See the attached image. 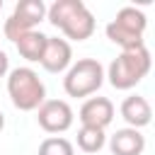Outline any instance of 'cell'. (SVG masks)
I'll list each match as a JSON object with an SVG mask.
<instances>
[{
  "mask_svg": "<svg viewBox=\"0 0 155 155\" xmlns=\"http://www.w3.org/2000/svg\"><path fill=\"white\" fill-rule=\"evenodd\" d=\"M150 65H153L150 51L145 46H138V48H131V51H121L109 63L104 78L109 80V85L114 90H131L150 73Z\"/></svg>",
  "mask_w": 155,
  "mask_h": 155,
  "instance_id": "cell-2",
  "label": "cell"
},
{
  "mask_svg": "<svg viewBox=\"0 0 155 155\" xmlns=\"http://www.w3.org/2000/svg\"><path fill=\"white\" fill-rule=\"evenodd\" d=\"M148 19L140 10L136 7H121L116 12V17L107 24V39L116 46H121V51H131L138 46H145L143 34H145Z\"/></svg>",
  "mask_w": 155,
  "mask_h": 155,
  "instance_id": "cell-4",
  "label": "cell"
},
{
  "mask_svg": "<svg viewBox=\"0 0 155 155\" xmlns=\"http://www.w3.org/2000/svg\"><path fill=\"white\" fill-rule=\"evenodd\" d=\"M46 19L65 34V41H85L94 34V17L82 0H56L46 7Z\"/></svg>",
  "mask_w": 155,
  "mask_h": 155,
  "instance_id": "cell-1",
  "label": "cell"
},
{
  "mask_svg": "<svg viewBox=\"0 0 155 155\" xmlns=\"http://www.w3.org/2000/svg\"><path fill=\"white\" fill-rule=\"evenodd\" d=\"M36 121L46 133H65L73 126L75 114L65 99H44L36 109Z\"/></svg>",
  "mask_w": 155,
  "mask_h": 155,
  "instance_id": "cell-7",
  "label": "cell"
},
{
  "mask_svg": "<svg viewBox=\"0 0 155 155\" xmlns=\"http://www.w3.org/2000/svg\"><path fill=\"white\" fill-rule=\"evenodd\" d=\"M7 94L15 109L19 111H36L46 99V87L36 70L22 65L7 73Z\"/></svg>",
  "mask_w": 155,
  "mask_h": 155,
  "instance_id": "cell-3",
  "label": "cell"
},
{
  "mask_svg": "<svg viewBox=\"0 0 155 155\" xmlns=\"http://www.w3.org/2000/svg\"><path fill=\"white\" fill-rule=\"evenodd\" d=\"M107 145V136L102 128H92V126H82L78 131V148L82 153H99Z\"/></svg>",
  "mask_w": 155,
  "mask_h": 155,
  "instance_id": "cell-13",
  "label": "cell"
},
{
  "mask_svg": "<svg viewBox=\"0 0 155 155\" xmlns=\"http://www.w3.org/2000/svg\"><path fill=\"white\" fill-rule=\"evenodd\" d=\"M121 119L128 124V128H143V126H148L150 124V119H153V109H150V104H148V99L145 97H140V94H131V97H126L124 102H121Z\"/></svg>",
  "mask_w": 155,
  "mask_h": 155,
  "instance_id": "cell-10",
  "label": "cell"
},
{
  "mask_svg": "<svg viewBox=\"0 0 155 155\" xmlns=\"http://www.w3.org/2000/svg\"><path fill=\"white\" fill-rule=\"evenodd\" d=\"M39 155H75V148L68 138L61 136H48L39 145Z\"/></svg>",
  "mask_w": 155,
  "mask_h": 155,
  "instance_id": "cell-14",
  "label": "cell"
},
{
  "mask_svg": "<svg viewBox=\"0 0 155 155\" xmlns=\"http://www.w3.org/2000/svg\"><path fill=\"white\" fill-rule=\"evenodd\" d=\"M78 119L82 126H92V128H107L114 121V104L107 97H90L82 102Z\"/></svg>",
  "mask_w": 155,
  "mask_h": 155,
  "instance_id": "cell-9",
  "label": "cell"
},
{
  "mask_svg": "<svg viewBox=\"0 0 155 155\" xmlns=\"http://www.w3.org/2000/svg\"><path fill=\"white\" fill-rule=\"evenodd\" d=\"M46 34H41V31H27V34H22L17 41H15V46H17V51H19V56L24 58V61H29V63H39L41 61V56H44V48H46Z\"/></svg>",
  "mask_w": 155,
  "mask_h": 155,
  "instance_id": "cell-12",
  "label": "cell"
},
{
  "mask_svg": "<svg viewBox=\"0 0 155 155\" xmlns=\"http://www.w3.org/2000/svg\"><path fill=\"white\" fill-rule=\"evenodd\" d=\"M7 73H10V58L5 51H0V78H5Z\"/></svg>",
  "mask_w": 155,
  "mask_h": 155,
  "instance_id": "cell-15",
  "label": "cell"
},
{
  "mask_svg": "<svg viewBox=\"0 0 155 155\" xmlns=\"http://www.w3.org/2000/svg\"><path fill=\"white\" fill-rule=\"evenodd\" d=\"M111 155H140L145 150V136L138 128H119L109 138Z\"/></svg>",
  "mask_w": 155,
  "mask_h": 155,
  "instance_id": "cell-11",
  "label": "cell"
},
{
  "mask_svg": "<svg viewBox=\"0 0 155 155\" xmlns=\"http://www.w3.org/2000/svg\"><path fill=\"white\" fill-rule=\"evenodd\" d=\"M46 19V5L44 0H19L12 10V15L5 19V36L10 41H17L22 34L27 31H34V27L39 22Z\"/></svg>",
  "mask_w": 155,
  "mask_h": 155,
  "instance_id": "cell-6",
  "label": "cell"
},
{
  "mask_svg": "<svg viewBox=\"0 0 155 155\" xmlns=\"http://www.w3.org/2000/svg\"><path fill=\"white\" fill-rule=\"evenodd\" d=\"M0 10H2V0H0Z\"/></svg>",
  "mask_w": 155,
  "mask_h": 155,
  "instance_id": "cell-17",
  "label": "cell"
},
{
  "mask_svg": "<svg viewBox=\"0 0 155 155\" xmlns=\"http://www.w3.org/2000/svg\"><path fill=\"white\" fill-rule=\"evenodd\" d=\"M104 85V65L97 58H80L70 63L63 78V90L68 97H90Z\"/></svg>",
  "mask_w": 155,
  "mask_h": 155,
  "instance_id": "cell-5",
  "label": "cell"
},
{
  "mask_svg": "<svg viewBox=\"0 0 155 155\" xmlns=\"http://www.w3.org/2000/svg\"><path fill=\"white\" fill-rule=\"evenodd\" d=\"M2 128H5V114L0 111V131H2Z\"/></svg>",
  "mask_w": 155,
  "mask_h": 155,
  "instance_id": "cell-16",
  "label": "cell"
},
{
  "mask_svg": "<svg viewBox=\"0 0 155 155\" xmlns=\"http://www.w3.org/2000/svg\"><path fill=\"white\" fill-rule=\"evenodd\" d=\"M41 68L46 73H65L73 63V48L65 39H58V36H48L46 39V48H44V56H41Z\"/></svg>",
  "mask_w": 155,
  "mask_h": 155,
  "instance_id": "cell-8",
  "label": "cell"
}]
</instances>
